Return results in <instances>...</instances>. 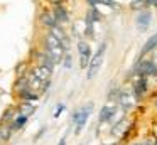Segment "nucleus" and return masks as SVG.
I'll list each match as a JSON object with an SVG mask.
<instances>
[{"mask_svg":"<svg viewBox=\"0 0 157 145\" xmlns=\"http://www.w3.org/2000/svg\"><path fill=\"white\" fill-rule=\"evenodd\" d=\"M34 111H36V106L32 103H22L21 106L17 108V113L24 115V116H27V118H29V115H32Z\"/></svg>","mask_w":157,"mask_h":145,"instance_id":"obj_16","label":"nucleus"},{"mask_svg":"<svg viewBox=\"0 0 157 145\" xmlns=\"http://www.w3.org/2000/svg\"><path fill=\"white\" fill-rule=\"evenodd\" d=\"M133 74H140V76H145V78H157V63L152 59L150 56L145 57H139L132 69Z\"/></svg>","mask_w":157,"mask_h":145,"instance_id":"obj_1","label":"nucleus"},{"mask_svg":"<svg viewBox=\"0 0 157 145\" xmlns=\"http://www.w3.org/2000/svg\"><path fill=\"white\" fill-rule=\"evenodd\" d=\"M155 10H157V9H155Z\"/></svg>","mask_w":157,"mask_h":145,"instance_id":"obj_28","label":"nucleus"},{"mask_svg":"<svg viewBox=\"0 0 157 145\" xmlns=\"http://www.w3.org/2000/svg\"><path fill=\"white\" fill-rule=\"evenodd\" d=\"M128 9L137 13V12H142V10L149 9V5H147V0H132L128 3Z\"/></svg>","mask_w":157,"mask_h":145,"instance_id":"obj_14","label":"nucleus"},{"mask_svg":"<svg viewBox=\"0 0 157 145\" xmlns=\"http://www.w3.org/2000/svg\"><path fill=\"white\" fill-rule=\"evenodd\" d=\"M105 52H106V42H101L95 54H91V59L88 63V67H86V78L88 79H93L96 74L101 69L103 59H105Z\"/></svg>","mask_w":157,"mask_h":145,"instance_id":"obj_2","label":"nucleus"},{"mask_svg":"<svg viewBox=\"0 0 157 145\" xmlns=\"http://www.w3.org/2000/svg\"><path fill=\"white\" fill-rule=\"evenodd\" d=\"M52 2H56V0H52Z\"/></svg>","mask_w":157,"mask_h":145,"instance_id":"obj_27","label":"nucleus"},{"mask_svg":"<svg viewBox=\"0 0 157 145\" xmlns=\"http://www.w3.org/2000/svg\"><path fill=\"white\" fill-rule=\"evenodd\" d=\"M154 51H157V32H154L150 37H147L145 44H144L142 49H140V56H139V57L150 56V54H152Z\"/></svg>","mask_w":157,"mask_h":145,"instance_id":"obj_10","label":"nucleus"},{"mask_svg":"<svg viewBox=\"0 0 157 145\" xmlns=\"http://www.w3.org/2000/svg\"><path fill=\"white\" fill-rule=\"evenodd\" d=\"M49 34H52V36L56 37V39L59 40V42L63 44V47L64 49H68V46H69V37L66 36V32L63 30V27L61 25H54V27H51V32Z\"/></svg>","mask_w":157,"mask_h":145,"instance_id":"obj_12","label":"nucleus"},{"mask_svg":"<svg viewBox=\"0 0 157 145\" xmlns=\"http://www.w3.org/2000/svg\"><path fill=\"white\" fill-rule=\"evenodd\" d=\"M4 140V133H2V125H0V142Z\"/></svg>","mask_w":157,"mask_h":145,"instance_id":"obj_25","label":"nucleus"},{"mask_svg":"<svg viewBox=\"0 0 157 145\" xmlns=\"http://www.w3.org/2000/svg\"><path fill=\"white\" fill-rule=\"evenodd\" d=\"M86 2H88L91 7H95V5H96V0H86Z\"/></svg>","mask_w":157,"mask_h":145,"instance_id":"obj_23","label":"nucleus"},{"mask_svg":"<svg viewBox=\"0 0 157 145\" xmlns=\"http://www.w3.org/2000/svg\"><path fill=\"white\" fill-rule=\"evenodd\" d=\"M78 52H79V67L86 69L90 59H91V47L86 40H79L78 42Z\"/></svg>","mask_w":157,"mask_h":145,"instance_id":"obj_8","label":"nucleus"},{"mask_svg":"<svg viewBox=\"0 0 157 145\" xmlns=\"http://www.w3.org/2000/svg\"><path fill=\"white\" fill-rule=\"evenodd\" d=\"M154 142H155V145H157V138H155V140H154Z\"/></svg>","mask_w":157,"mask_h":145,"instance_id":"obj_26","label":"nucleus"},{"mask_svg":"<svg viewBox=\"0 0 157 145\" xmlns=\"http://www.w3.org/2000/svg\"><path fill=\"white\" fill-rule=\"evenodd\" d=\"M46 49H48V54H49V57H51V61L54 64L63 63L66 49L63 47V44L59 42L52 34H48V36H46Z\"/></svg>","mask_w":157,"mask_h":145,"instance_id":"obj_3","label":"nucleus"},{"mask_svg":"<svg viewBox=\"0 0 157 145\" xmlns=\"http://www.w3.org/2000/svg\"><path fill=\"white\" fill-rule=\"evenodd\" d=\"M140 145H155V142L152 138H144V140H140Z\"/></svg>","mask_w":157,"mask_h":145,"instance_id":"obj_19","label":"nucleus"},{"mask_svg":"<svg viewBox=\"0 0 157 145\" xmlns=\"http://www.w3.org/2000/svg\"><path fill=\"white\" fill-rule=\"evenodd\" d=\"M117 108H118L117 101H108V103H105V105L101 106V110H100L98 121H100V123H108L110 118L113 116V113L117 111Z\"/></svg>","mask_w":157,"mask_h":145,"instance_id":"obj_9","label":"nucleus"},{"mask_svg":"<svg viewBox=\"0 0 157 145\" xmlns=\"http://www.w3.org/2000/svg\"><path fill=\"white\" fill-rule=\"evenodd\" d=\"M14 116H15V110H7V113L4 115V121L5 123H10L14 120Z\"/></svg>","mask_w":157,"mask_h":145,"instance_id":"obj_17","label":"nucleus"},{"mask_svg":"<svg viewBox=\"0 0 157 145\" xmlns=\"http://www.w3.org/2000/svg\"><path fill=\"white\" fill-rule=\"evenodd\" d=\"M63 61H64V67H71V54L69 52H64V57H63Z\"/></svg>","mask_w":157,"mask_h":145,"instance_id":"obj_18","label":"nucleus"},{"mask_svg":"<svg viewBox=\"0 0 157 145\" xmlns=\"http://www.w3.org/2000/svg\"><path fill=\"white\" fill-rule=\"evenodd\" d=\"M39 19H41V22L46 24L49 29H51V27H54V25H58V24H56V20H54L52 12H49V10H44V12L41 13V17H39Z\"/></svg>","mask_w":157,"mask_h":145,"instance_id":"obj_15","label":"nucleus"},{"mask_svg":"<svg viewBox=\"0 0 157 145\" xmlns=\"http://www.w3.org/2000/svg\"><path fill=\"white\" fill-rule=\"evenodd\" d=\"M31 74H32L34 78H37L39 81H42V83H48V81H49V76H51V69H48V67L37 64V66L32 67Z\"/></svg>","mask_w":157,"mask_h":145,"instance_id":"obj_11","label":"nucleus"},{"mask_svg":"<svg viewBox=\"0 0 157 145\" xmlns=\"http://www.w3.org/2000/svg\"><path fill=\"white\" fill-rule=\"evenodd\" d=\"M147 5L149 9H157V0H147Z\"/></svg>","mask_w":157,"mask_h":145,"instance_id":"obj_21","label":"nucleus"},{"mask_svg":"<svg viewBox=\"0 0 157 145\" xmlns=\"http://www.w3.org/2000/svg\"><path fill=\"white\" fill-rule=\"evenodd\" d=\"M152 106H154V110L157 111V94H154V98H152Z\"/></svg>","mask_w":157,"mask_h":145,"instance_id":"obj_22","label":"nucleus"},{"mask_svg":"<svg viewBox=\"0 0 157 145\" xmlns=\"http://www.w3.org/2000/svg\"><path fill=\"white\" fill-rule=\"evenodd\" d=\"M135 25H137V30L139 32H147L152 25V10L150 9H145L142 12H137V17H135Z\"/></svg>","mask_w":157,"mask_h":145,"instance_id":"obj_7","label":"nucleus"},{"mask_svg":"<svg viewBox=\"0 0 157 145\" xmlns=\"http://www.w3.org/2000/svg\"><path fill=\"white\" fill-rule=\"evenodd\" d=\"M132 93L137 101H142L144 98L149 94V78L140 76V74H133L132 79Z\"/></svg>","mask_w":157,"mask_h":145,"instance_id":"obj_5","label":"nucleus"},{"mask_svg":"<svg viewBox=\"0 0 157 145\" xmlns=\"http://www.w3.org/2000/svg\"><path fill=\"white\" fill-rule=\"evenodd\" d=\"M63 110H64V105H59V106H58V108H56V111H54V116H56V118H58V116H59V115H61V113H63Z\"/></svg>","mask_w":157,"mask_h":145,"instance_id":"obj_20","label":"nucleus"},{"mask_svg":"<svg viewBox=\"0 0 157 145\" xmlns=\"http://www.w3.org/2000/svg\"><path fill=\"white\" fill-rule=\"evenodd\" d=\"M52 15H54V20H56V24H66L69 20V15H68V12H66V9L63 5H56L54 7V12H52Z\"/></svg>","mask_w":157,"mask_h":145,"instance_id":"obj_13","label":"nucleus"},{"mask_svg":"<svg viewBox=\"0 0 157 145\" xmlns=\"http://www.w3.org/2000/svg\"><path fill=\"white\" fill-rule=\"evenodd\" d=\"M93 106L95 105L93 103H86L85 106H81L79 110H76L75 113H73V123H75V133L76 135H79V132L83 130V127L86 125V121H88V118H90V115H91V111H93Z\"/></svg>","mask_w":157,"mask_h":145,"instance_id":"obj_4","label":"nucleus"},{"mask_svg":"<svg viewBox=\"0 0 157 145\" xmlns=\"http://www.w3.org/2000/svg\"><path fill=\"white\" fill-rule=\"evenodd\" d=\"M59 145H66V137L61 138V142H59Z\"/></svg>","mask_w":157,"mask_h":145,"instance_id":"obj_24","label":"nucleus"},{"mask_svg":"<svg viewBox=\"0 0 157 145\" xmlns=\"http://www.w3.org/2000/svg\"><path fill=\"white\" fill-rule=\"evenodd\" d=\"M139 103V101L135 100V96H133V93H132V90L130 91H127V90H120V93H118V96H117V105H118L122 110H125V111H130V110H133L135 108V105Z\"/></svg>","mask_w":157,"mask_h":145,"instance_id":"obj_6","label":"nucleus"}]
</instances>
